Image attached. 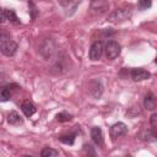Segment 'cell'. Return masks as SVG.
<instances>
[{
    "mask_svg": "<svg viewBox=\"0 0 157 157\" xmlns=\"http://www.w3.org/2000/svg\"><path fill=\"white\" fill-rule=\"evenodd\" d=\"M6 120L10 125H13V126H18V125H22L23 124V119L21 118V115L15 112V110H10L6 115Z\"/></svg>",
    "mask_w": 157,
    "mask_h": 157,
    "instance_id": "8fae6325",
    "label": "cell"
},
{
    "mask_svg": "<svg viewBox=\"0 0 157 157\" xmlns=\"http://www.w3.org/2000/svg\"><path fill=\"white\" fill-rule=\"evenodd\" d=\"M103 50H104V48H103V43L101 40L93 42L92 45H91V48H90V52H88L90 59L93 60V61L99 60L101 56H102V54H103Z\"/></svg>",
    "mask_w": 157,
    "mask_h": 157,
    "instance_id": "8992f818",
    "label": "cell"
},
{
    "mask_svg": "<svg viewBox=\"0 0 157 157\" xmlns=\"http://www.w3.org/2000/svg\"><path fill=\"white\" fill-rule=\"evenodd\" d=\"M75 137H76V132H70V134L59 136V141H61V142H64L66 145H74Z\"/></svg>",
    "mask_w": 157,
    "mask_h": 157,
    "instance_id": "2e32d148",
    "label": "cell"
},
{
    "mask_svg": "<svg viewBox=\"0 0 157 157\" xmlns=\"http://www.w3.org/2000/svg\"><path fill=\"white\" fill-rule=\"evenodd\" d=\"M55 118H56V120H58L59 123H66V121H70V120L72 119V115L69 114L67 112H60V113L56 114Z\"/></svg>",
    "mask_w": 157,
    "mask_h": 157,
    "instance_id": "ac0fdd59",
    "label": "cell"
},
{
    "mask_svg": "<svg viewBox=\"0 0 157 157\" xmlns=\"http://www.w3.org/2000/svg\"><path fill=\"white\" fill-rule=\"evenodd\" d=\"M83 147H85V150L87 152H91V155H94V151H92V146L91 145H85Z\"/></svg>",
    "mask_w": 157,
    "mask_h": 157,
    "instance_id": "484cf974",
    "label": "cell"
},
{
    "mask_svg": "<svg viewBox=\"0 0 157 157\" xmlns=\"http://www.w3.org/2000/svg\"><path fill=\"white\" fill-rule=\"evenodd\" d=\"M126 132H128V126H126L124 123H120V121L113 124V125L110 126V129H109V135H110L112 140H115V139H118V137H121V136H124Z\"/></svg>",
    "mask_w": 157,
    "mask_h": 157,
    "instance_id": "5b68a950",
    "label": "cell"
},
{
    "mask_svg": "<svg viewBox=\"0 0 157 157\" xmlns=\"http://www.w3.org/2000/svg\"><path fill=\"white\" fill-rule=\"evenodd\" d=\"M6 20H7L9 22L13 23V25H20V23H21V21H20L18 17L16 16L15 11L11 10V9H6Z\"/></svg>",
    "mask_w": 157,
    "mask_h": 157,
    "instance_id": "e0dca14e",
    "label": "cell"
},
{
    "mask_svg": "<svg viewBox=\"0 0 157 157\" xmlns=\"http://www.w3.org/2000/svg\"><path fill=\"white\" fill-rule=\"evenodd\" d=\"M91 139L94 142L96 146H103L104 145V136L103 131L99 126H94L91 129Z\"/></svg>",
    "mask_w": 157,
    "mask_h": 157,
    "instance_id": "9c48e42d",
    "label": "cell"
},
{
    "mask_svg": "<svg viewBox=\"0 0 157 157\" xmlns=\"http://www.w3.org/2000/svg\"><path fill=\"white\" fill-rule=\"evenodd\" d=\"M130 76L134 81H144V80H148L151 77V74L145 69L137 67V69H132L130 71Z\"/></svg>",
    "mask_w": 157,
    "mask_h": 157,
    "instance_id": "ba28073f",
    "label": "cell"
},
{
    "mask_svg": "<svg viewBox=\"0 0 157 157\" xmlns=\"http://www.w3.org/2000/svg\"><path fill=\"white\" fill-rule=\"evenodd\" d=\"M28 12L31 15V18L32 20H36V17L38 15V7L36 6V4L32 0H28Z\"/></svg>",
    "mask_w": 157,
    "mask_h": 157,
    "instance_id": "d6986e66",
    "label": "cell"
},
{
    "mask_svg": "<svg viewBox=\"0 0 157 157\" xmlns=\"http://www.w3.org/2000/svg\"><path fill=\"white\" fill-rule=\"evenodd\" d=\"M39 52L45 60H49L53 56V54L55 53V42L50 38L43 39L39 45Z\"/></svg>",
    "mask_w": 157,
    "mask_h": 157,
    "instance_id": "6da1fadb",
    "label": "cell"
},
{
    "mask_svg": "<svg viewBox=\"0 0 157 157\" xmlns=\"http://www.w3.org/2000/svg\"><path fill=\"white\" fill-rule=\"evenodd\" d=\"M90 7L92 10V12L94 13H104L108 7H109V2L108 0H91Z\"/></svg>",
    "mask_w": 157,
    "mask_h": 157,
    "instance_id": "52a82bcc",
    "label": "cell"
},
{
    "mask_svg": "<svg viewBox=\"0 0 157 157\" xmlns=\"http://www.w3.org/2000/svg\"><path fill=\"white\" fill-rule=\"evenodd\" d=\"M6 9H2L0 7V23H4L6 22Z\"/></svg>",
    "mask_w": 157,
    "mask_h": 157,
    "instance_id": "cb8c5ba5",
    "label": "cell"
},
{
    "mask_svg": "<svg viewBox=\"0 0 157 157\" xmlns=\"http://www.w3.org/2000/svg\"><path fill=\"white\" fill-rule=\"evenodd\" d=\"M17 49H18L17 43L13 42V40H11V39L0 43V52H1L5 56H13V55L16 54Z\"/></svg>",
    "mask_w": 157,
    "mask_h": 157,
    "instance_id": "277c9868",
    "label": "cell"
},
{
    "mask_svg": "<svg viewBox=\"0 0 157 157\" xmlns=\"http://www.w3.org/2000/svg\"><path fill=\"white\" fill-rule=\"evenodd\" d=\"M9 39H10V33L6 32V31L0 29V43L5 42V40H9Z\"/></svg>",
    "mask_w": 157,
    "mask_h": 157,
    "instance_id": "603a6c76",
    "label": "cell"
},
{
    "mask_svg": "<svg viewBox=\"0 0 157 157\" xmlns=\"http://www.w3.org/2000/svg\"><path fill=\"white\" fill-rule=\"evenodd\" d=\"M58 155H59V151H56L52 147H44L40 152L42 157H52V156H58Z\"/></svg>",
    "mask_w": 157,
    "mask_h": 157,
    "instance_id": "ffe728a7",
    "label": "cell"
},
{
    "mask_svg": "<svg viewBox=\"0 0 157 157\" xmlns=\"http://www.w3.org/2000/svg\"><path fill=\"white\" fill-rule=\"evenodd\" d=\"M152 6V0H139V9L146 10Z\"/></svg>",
    "mask_w": 157,
    "mask_h": 157,
    "instance_id": "44dd1931",
    "label": "cell"
},
{
    "mask_svg": "<svg viewBox=\"0 0 157 157\" xmlns=\"http://www.w3.org/2000/svg\"><path fill=\"white\" fill-rule=\"evenodd\" d=\"M139 139L140 140H142V141H147V142H151V141H156V136H157V134L155 132V131H152V130H147V129H144V130H141L140 132H139Z\"/></svg>",
    "mask_w": 157,
    "mask_h": 157,
    "instance_id": "5bb4252c",
    "label": "cell"
},
{
    "mask_svg": "<svg viewBox=\"0 0 157 157\" xmlns=\"http://www.w3.org/2000/svg\"><path fill=\"white\" fill-rule=\"evenodd\" d=\"M130 17H131V10L123 7V9H117L113 13H110L108 20L113 23H121V22L129 20Z\"/></svg>",
    "mask_w": 157,
    "mask_h": 157,
    "instance_id": "7a4b0ae2",
    "label": "cell"
},
{
    "mask_svg": "<svg viewBox=\"0 0 157 157\" xmlns=\"http://www.w3.org/2000/svg\"><path fill=\"white\" fill-rule=\"evenodd\" d=\"M88 88H90V93L94 98H99L102 96V93H103V85L98 80H92L88 83Z\"/></svg>",
    "mask_w": 157,
    "mask_h": 157,
    "instance_id": "30bf717a",
    "label": "cell"
},
{
    "mask_svg": "<svg viewBox=\"0 0 157 157\" xmlns=\"http://www.w3.org/2000/svg\"><path fill=\"white\" fill-rule=\"evenodd\" d=\"M156 105H157V102H156V96L152 93V92H148L145 98H144V107L147 109V110H151L153 112L156 109Z\"/></svg>",
    "mask_w": 157,
    "mask_h": 157,
    "instance_id": "7c38bea8",
    "label": "cell"
},
{
    "mask_svg": "<svg viewBox=\"0 0 157 157\" xmlns=\"http://www.w3.org/2000/svg\"><path fill=\"white\" fill-rule=\"evenodd\" d=\"M21 110L23 112V114H25L27 118H29V117H32V115L37 112V108L34 107V104H33L32 102L25 101V102L21 104Z\"/></svg>",
    "mask_w": 157,
    "mask_h": 157,
    "instance_id": "4fadbf2b",
    "label": "cell"
},
{
    "mask_svg": "<svg viewBox=\"0 0 157 157\" xmlns=\"http://www.w3.org/2000/svg\"><path fill=\"white\" fill-rule=\"evenodd\" d=\"M104 50H105V56H107V59L113 60V59H115V58L119 56V54H120V52H121V47H120V44H119L117 40H109V42L105 44Z\"/></svg>",
    "mask_w": 157,
    "mask_h": 157,
    "instance_id": "3957f363",
    "label": "cell"
},
{
    "mask_svg": "<svg viewBox=\"0 0 157 157\" xmlns=\"http://www.w3.org/2000/svg\"><path fill=\"white\" fill-rule=\"evenodd\" d=\"M150 124H151V130L156 132V129H157V113H152V115L150 118Z\"/></svg>",
    "mask_w": 157,
    "mask_h": 157,
    "instance_id": "7402d4cb",
    "label": "cell"
},
{
    "mask_svg": "<svg viewBox=\"0 0 157 157\" xmlns=\"http://www.w3.org/2000/svg\"><path fill=\"white\" fill-rule=\"evenodd\" d=\"M72 1H74V0H58V4H59L60 6H63V7H67L69 5L72 4Z\"/></svg>",
    "mask_w": 157,
    "mask_h": 157,
    "instance_id": "d4e9b609",
    "label": "cell"
},
{
    "mask_svg": "<svg viewBox=\"0 0 157 157\" xmlns=\"http://www.w3.org/2000/svg\"><path fill=\"white\" fill-rule=\"evenodd\" d=\"M11 87L12 85L0 87V102H7L11 98Z\"/></svg>",
    "mask_w": 157,
    "mask_h": 157,
    "instance_id": "9a60e30c",
    "label": "cell"
}]
</instances>
